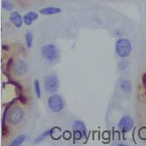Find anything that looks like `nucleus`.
I'll return each mask as SVG.
<instances>
[{
    "label": "nucleus",
    "mask_w": 146,
    "mask_h": 146,
    "mask_svg": "<svg viewBox=\"0 0 146 146\" xmlns=\"http://www.w3.org/2000/svg\"><path fill=\"white\" fill-rule=\"evenodd\" d=\"M48 106L53 112L58 113L62 111L63 107H64V102L60 96L53 94L48 100Z\"/></svg>",
    "instance_id": "4"
},
{
    "label": "nucleus",
    "mask_w": 146,
    "mask_h": 146,
    "mask_svg": "<svg viewBox=\"0 0 146 146\" xmlns=\"http://www.w3.org/2000/svg\"><path fill=\"white\" fill-rule=\"evenodd\" d=\"M25 39H27V47L30 48V47H31V44H32V33L30 31H27V35H25Z\"/></svg>",
    "instance_id": "13"
},
{
    "label": "nucleus",
    "mask_w": 146,
    "mask_h": 146,
    "mask_svg": "<svg viewBox=\"0 0 146 146\" xmlns=\"http://www.w3.org/2000/svg\"><path fill=\"white\" fill-rule=\"evenodd\" d=\"M23 23H25V25H31L32 23L34 22V21L32 20V19L30 18L29 16L27 15H27H25V16H23Z\"/></svg>",
    "instance_id": "14"
},
{
    "label": "nucleus",
    "mask_w": 146,
    "mask_h": 146,
    "mask_svg": "<svg viewBox=\"0 0 146 146\" xmlns=\"http://www.w3.org/2000/svg\"><path fill=\"white\" fill-rule=\"evenodd\" d=\"M23 115L25 114H23L22 108L19 106H14L7 112L6 121L10 125H17L22 122V120L23 119Z\"/></svg>",
    "instance_id": "1"
},
{
    "label": "nucleus",
    "mask_w": 146,
    "mask_h": 146,
    "mask_svg": "<svg viewBox=\"0 0 146 146\" xmlns=\"http://www.w3.org/2000/svg\"><path fill=\"white\" fill-rule=\"evenodd\" d=\"M60 12V8H56V7H46V8H43L40 10V14L42 15H55V14H58Z\"/></svg>",
    "instance_id": "9"
},
{
    "label": "nucleus",
    "mask_w": 146,
    "mask_h": 146,
    "mask_svg": "<svg viewBox=\"0 0 146 146\" xmlns=\"http://www.w3.org/2000/svg\"><path fill=\"white\" fill-rule=\"evenodd\" d=\"M2 7H3V9H4V10H6V11L13 10V5L11 4V2L6 1V0H4V1L2 2Z\"/></svg>",
    "instance_id": "12"
},
{
    "label": "nucleus",
    "mask_w": 146,
    "mask_h": 146,
    "mask_svg": "<svg viewBox=\"0 0 146 146\" xmlns=\"http://www.w3.org/2000/svg\"><path fill=\"white\" fill-rule=\"evenodd\" d=\"M41 55L49 62H55L58 58V48L53 44H48L42 47Z\"/></svg>",
    "instance_id": "2"
},
{
    "label": "nucleus",
    "mask_w": 146,
    "mask_h": 146,
    "mask_svg": "<svg viewBox=\"0 0 146 146\" xmlns=\"http://www.w3.org/2000/svg\"><path fill=\"white\" fill-rule=\"evenodd\" d=\"M25 138V135H20V136H18V137L16 138V139L11 143V145H13V146H14V145H21V144H22V143L23 142Z\"/></svg>",
    "instance_id": "11"
},
{
    "label": "nucleus",
    "mask_w": 146,
    "mask_h": 146,
    "mask_svg": "<svg viewBox=\"0 0 146 146\" xmlns=\"http://www.w3.org/2000/svg\"><path fill=\"white\" fill-rule=\"evenodd\" d=\"M34 86H35V92H36V95L38 98H40L41 96V92H40V84H39V82L37 81H35L34 82Z\"/></svg>",
    "instance_id": "15"
},
{
    "label": "nucleus",
    "mask_w": 146,
    "mask_h": 146,
    "mask_svg": "<svg viewBox=\"0 0 146 146\" xmlns=\"http://www.w3.org/2000/svg\"><path fill=\"white\" fill-rule=\"evenodd\" d=\"M133 119L131 118L129 116H123L119 123V129H121L122 133H126L128 131H131L133 129Z\"/></svg>",
    "instance_id": "6"
},
{
    "label": "nucleus",
    "mask_w": 146,
    "mask_h": 146,
    "mask_svg": "<svg viewBox=\"0 0 146 146\" xmlns=\"http://www.w3.org/2000/svg\"><path fill=\"white\" fill-rule=\"evenodd\" d=\"M14 71L19 76H23L27 71V64L23 60H16L14 64Z\"/></svg>",
    "instance_id": "7"
},
{
    "label": "nucleus",
    "mask_w": 146,
    "mask_h": 146,
    "mask_svg": "<svg viewBox=\"0 0 146 146\" xmlns=\"http://www.w3.org/2000/svg\"><path fill=\"white\" fill-rule=\"evenodd\" d=\"M10 20L11 22L14 23V25H16L17 27H21L23 25V18L20 16V14L18 12H12L10 15Z\"/></svg>",
    "instance_id": "8"
},
{
    "label": "nucleus",
    "mask_w": 146,
    "mask_h": 146,
    "mask_svg": "<svg viewBox=\"0 0 146 146\" xmlns=\"http://www.w3.org/2000/svg\"><path fill=\"white\" fill-rule=\"evenodd\" d=\"M45 89L47 92L52 94H55L58 89V79L56 75H49L45 78L44 81Z\"/></svg>",
    "instance_id": "5"
},
{
    "label": "nucleus",
    "mask_w": 146,
    "mask_h": 146,
    "mask_svg": "<svg viewBox=\"0 0 146 146\" xmlns=\"http://www.w3.org/2000/svg\"><path fill=\"white\" fill-rule=\"evenodd\" d=\"M73 127H74V129H77V131H80L82 133H83V135H87V129H86V127H85V125L83 122L81 121H75L74 125H73Z\"/></svg>",
    "instance_id": "10"
},
{
    "label": "nucleus",
    "mask_w": 146,
    "mask_h": 146,
    "mask_svg": "<svg viewBox=\"0 0 146 146\" xmlns=\"http://www.w3.org/2000/svg\"><path fill=\"white\" fill-rule=\"evenodd\" d=\"M131 52V42L128 39L122 38L116 43V53L121 58H127Z\"/></svg>",
    "instance_id": "3"
}]
</instances>
